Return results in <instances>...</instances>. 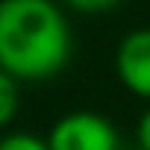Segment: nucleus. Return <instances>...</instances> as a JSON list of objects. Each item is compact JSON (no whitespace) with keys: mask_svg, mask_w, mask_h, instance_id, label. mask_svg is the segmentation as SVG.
I'll list each match as a JSON object with an SVG mask.
<instances>
[{"mask_svg":"<svg viewBox=\"0 0 150 150\" xmlns=\"http://www.w3.org/2000/svg\"><path fill=\"white\" fill-rule=\"evenodd\" d=\"M71 27L56 0H0V71L50 80L71 59Z\"/></svg>","mask_w":150,"mask_h":150,"instance_id":"f257e3e1","label":"nucleus"},{"mask_svg":"<svg viewBox=\"0 0 150 150\" xmlns=\"http://www.w3.org/2000/svg\"><path fill=\"white\" fill-rule=\"evenodd\" d=\"M50 150H121L115 124L91 109L62 115L47 132Z\"/></svg>","mask_w":150,"mask_h":150,"instance_id":"f03ea898","label":"nucleus"},{"mask_svg":"<svg viewBox=\"0 0 150 150\" xmlns=\"http://www.w3.org/2000/svg\"><path fill=\"white\" fill-rule=\"evenodd\" d=\"M115 74L132 97L150 100V27L132 30L118 41Z\"/></svg>","mask_w":150,"mask_h":150,"instance_id":"7ed1b4c3","label":"nucleus"},{"mask_svg":"<svg viewBox=\"0 0 150 150\" xmlns=\"http://www.w3.org/2000/svg\"><path fill=\"white\" fill-rule=\"evenodd\" d=\"M18 106H21L18 80L9 77L6 71H0V129L6 124H12V118L18 115Z\"/></svg>","mask_w":150,"mask_h":150,"instance_id":"20e7f679","label":"nucleus"},{"mask_svg":"<svg viewBox=\"0 0 150 150\" xmlns=\"http://www.w3.org/2000/svg\"><path fill=\"white\" fill-rule=\"evenodd\" d=\"M0 150H50L47 138L35 132H9L0 138Z\"/></svg>","mask_w":150,"mask_h":150,"instance_id":"39448f33","label":"nucleus"},{"mask_svg":"<svg viewBox=\"0 0 150 150\" xmlns=\"http://www.w3.org/2000/svg\"><path fill=\"white\" fill-rule=\"evenodd\" d=\"M59 3H65L74 12H83V15H103V12L115 9L121 0H59Z\"/></svg>","mask_w":150,"mask_h":150,"instance_id":"423d86ee","label":"nucleus"},{"mask_svg":"<svg viewBox=\"0 0 150 150\" xmlns=\"http://www.w3.org/2000/svg\"><path fill=\"white\" fill-rule=\"evenodd\" d=\"M135 141H138V150H150V106H147V109L141 112V118H138Z\"/></svg>","mask_w":150,"mask_h":150,"instance_id":"0eeeda50","label":"nucleus"}]
</instances>
